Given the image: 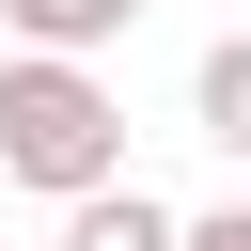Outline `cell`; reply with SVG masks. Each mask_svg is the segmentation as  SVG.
Instances as JSON below:
<instances>
[{
    "mask_svg": "<svg viewBox=\"0 0 251 251\" xmlns=\"http://www.w3.org/2000/svg\"><path fill=\"white\" fill-rule=\"evenodd\" d=\"M110 173H126V94H110V63H78V47H0V188L78 204V188H110Z\"/></svg>",
    "mask_w": 251,
    "mask_h": 251,
    "instance_id": "obj_1",
    "label": "cell"
},
{
    "mask_svg": "<svg viewBox=\"0 0 251 251\" xmlns=\"http://www.w3.org/2000/svg\"><path fill=\"white\" fill-rule=\"evenodd\" d=\"M141 31V0H0V47H78V63H110Z\"/></svg>",
    "mask_w": 251,
    "mask_h": 251,
    "instance_id": "obj_3",
    "label": "cell"
},
{
    "mask_svg": "<svg viewBox=\"0 0 251 251\" xmlns=\"http://www.w3.org/2000/svg\"><path fill=\"white\" fill-rule=\"evenodd\" d=\"M63 251H188V220H173L141 173H110V188H78V204H63Z\"/></svg>",
    "mask_w": 251,
    "mask_h": 251,
    "instance_id": "obj_2",
    "label": "cell"
},
{
    "mask_svg": "<svg viewBox=\"0 0 251 251\" xmlns=\"http://www.w3.org/2000/svg\"><path fill=\"white\" fill-rule=\"evenodd\" d=\"M188 141H220V157H251V31H220V47L188 63Z\"/></svg>",
    "mask_w": 251,
    "mask_h": 251,
    "instance_id": "obj_4",
    "label": "cell"
},
{
    "mask_svg": "<svg viewBox=\"0 0 251 251\" xmlns=\"http://www.w3.org/2000/svg\"><path fill=\"white\" fill-rule=\"evenodd\" d=\"M188 251H251V204H204V220H188Z\"/></svg>",
    "mask_w": 251,
    "mask_h": 251,
    "instance_id": "obj_5",
    "label": "cell"
}]
</instances>
